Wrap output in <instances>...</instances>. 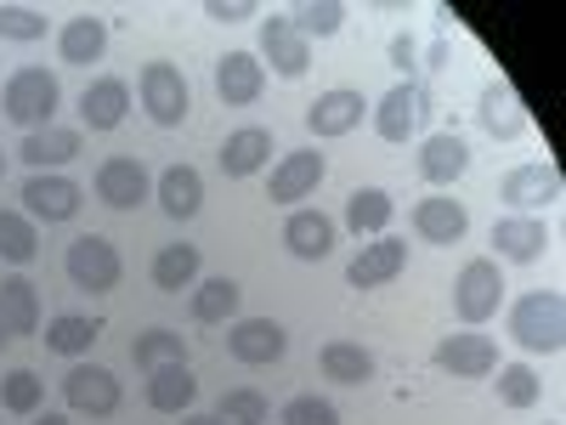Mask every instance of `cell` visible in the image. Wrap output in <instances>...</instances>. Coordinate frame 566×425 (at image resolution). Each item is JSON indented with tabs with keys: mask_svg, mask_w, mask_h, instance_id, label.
Masks as SVG:
<instances>
[{
	"mask_svg": "<svg viewBox=\"0 0 566 425\" xmlns=\"http://www.w3.org/2000/svg\"><path fill=\"white\" fill-rule=\"evenodd\" d=\"M431 363H437L442 374H453V381H482V374L499 369V346H493L488 335H476V329H464V335L437 341Z\"/></svg>",
	"mask_w": 566,
	"mask_h": 425,
	"instance_id": "ba28073f",
	"label": "cell"
},
{
	"mask_svg": "<svg viewBox=\"0 0 566 425\" xmlns=\"http://www.w3.org/2000/svg\"><path fill=\"white\" fill-rule=\"evenodd\" d=\"M510 335L515 346H527V352H560L566 346V301L560 290H533L510 307Z\"/></svg>",
	"mask_w": 566,
	"mask_h": 425,
	"instance_id": "6da1fadb",
	"label": "cell"
},
{
	"mask_svg": "<svg viewBox=\"0 0 566 425\" xmlns=\"http://www.w3.org/2000/svg\"><path fill=\"white\" fill-rule=\"evenodd\" d=\"M499 199L510 210H549L560 199V170L555 165H515L504 182H499Z\"/></svg>",
	"mask_w": 566,
	"mask_h": 425,
	"instance_id": "5bb4252c",
	"label": "cell"
},
{
	"mask_svg": "<svg viewBox=\"0 0 566 425\" xmlns=\"http://www.w3.org/2000/svg\"><path fill=\"white\" fill-rule=\"evenodd\" d=\"M244 307V290L232 278H205L193 283V301H187V318L193 323H227V318H239Z\"/></svg>",
	"mask_w": 566,
	"mask_h": 425,
	"instance_id": "f546056e",
	"label": "cell"
},
{
	"mask_svg": "<svg viewBox=\"0 0 566 425\" xmlns=\"http://www.w3.org/2000/svg\"><path fill=\"white\" fill-rule=\"evenodd\" d=\"M363 114H368L363 91L335 85V91H323V97L306 108V131H312L317 142H335V136H352V131L363 125Z\"/></svg>",
	"mask_w": 566,
	"mask_h": 425,
	"instance_id": "9c48e42d",
	"label": "cell"
},
{
	"mask_svg": "<svg viewBox=\"0 0 566 425\" xmlns=\"http://www.w3.org/2000/svg\"><path fill=\"white\" fill-rule=\"evenodd\" d=\"M34 425H69V419H63V414H40Z\"/></svg>",
	"mask_w": 566,
	"mask_h": 425,
	"instance_id": "bcb514c9",
	"label": "cell"
},
{
	"mask_svg": "<svg viewBox=\"0 0 566 425\" xmlns=\"http://www.w3.org/2000/svg\"><path fill=\"white\" fill-rule=\"evenodd\" d=\"M283 245H290L295 261H323L328 250H335V221H328L323 210H295L290 221H283Z\"/></svg>",
	"mask_w": 566,
	"mask_h": 425,
	"instance_id": "603a6c76",
	"label": "cell"
},
{
	"mask_svg": "<svg viewBox=\"0 0 566 425\" xmlns=\"http://www.w3.org/2000/svg\"><path fill=\"white\" fill-rule=\"evenodd\" d=\"M74 154H80V131H69V125L29 131V136H23V148H18V159H23V165H34V176H40V170H57V165H69Z\"/></svg>",
	"mask_w": 566,
	"mask_h": 425,
	"instance_id": "d4e9b609",
	"label": "cell"
},
{
	"mask_svg": "<svg viewBox=\"0 0 566 425\" xmlns=\"http://www.w3.org/2000/svg\"><path fill=\"white\" fill-rule=\"evenodd\" d=\"M199 267H205L199 245H165L154 256V283L170 290V296H181V290H193V283H199Z\"/></svg>",
	"mask_w": 566,
	"mask_h": 425,
	"instance_id": "836d02e7",
	"label": "cell"
},
{
	"mask_svg": "<svg viewBox=\"0 0 566 425\" xmlns=\"http://www.w3.org/2000/svg\"><path fill=\"white\" fill-rule=\"evenodd\" d=\"M125 114H130V85L119 74H103L85 85V97H80L85 131H114V125H125Z\"/></svg>",
	"mask_w": 566,
	"mask_h": 425,
	"instance_id": "ffe728a7",
	"label": "cell"
},
{
	"mask_svg": "<svg viewBox=\"0 0 566 425\" xmlns=\"http://www.w3.org/2000/svg\"><path fill=\"white\" fill-rule=\"evenodd\" d=\"M499 403L504 408H533L538 403V374L527 363H499Z\"/></svg>",
	"mask_w": 566,
	"mask_h": 425,
	"instance_id": "ab89813d",
	"label": "cell"
},
{
	"mask_svg": "<svg viewBox=\"0 0 566 425\" xmlns=\"http://www.w3.org/2000/svg\"><path fill=\"white\" fill-rule=\"evenodd\" d=\"M97 335H103V323H97V318L57 312L52 323H45V352H57V357H85L91 346H97Z\"/></svg>",
	"mask_w": 566,
	"mask_h": 425,
	"instance_id": "1f68e13d",
	"label": "cell"
},
{
	"mask_svg": "<svg viewBox=\"0 0 566 425\" xmlns=\"http://www.w3.org/2000/svg\"><path fill=\"white\" fill-rule=\"evenodd\" d=\"M159 205H165L170 221L199 216V205H205V176H199L193 165H170V170L159 176Z\"/></svg>",
	"mask_w": 566,
	"mask_h": 425,
	"instance_id": "f1b7e54d",
	"label": "cell"
},
{
	"mask_svg": "<svg viewBox=\"0 0 566 425\" xmlns=\"http://www.w3.org/2000/svg\"><path fill=\"white\" fill-rule=\"evenodd\" d=\"M57 52H63V63H74V69H91V63H103V52H108V23L103 18H69L63 23V34H57Z\"/></svg>",
	"mask_w": 566,
	"mask_h": 425,
	"instance_id": "484cf974",
	"label": "cell"
},
{
	"mask_svg": "<svg viewBox=\"0 0 566 425\" xmlns=\"http://www.w3.org/2000/svg\"><path fill=\"white\" fill-rule=\"evenodd\" d=\"M266 159H272V131H261V125H244L221 142V176H232V182L255 176Z\"/></svg>",
	"mask_w": 566,
	"mask_h": 425,
	"instance_id": "cb8c5ba5",
	"label": "cell"
},
{
	"mask_svg": "<svg viewBox=\"0 0 566 425\" xmlns=\"http://www.w3.org/2000/svg\"><path fill=\"white\" fill-rule=\"evenodd\" d=\"M391 216H397V199L386 194V187H357V194L346 199V227L357 232H368V239H380V232L391 227Z\"/></svg>",
	"mask_w": 566,
	"mask_h": 425,
	"instance_id": "4dcf8cb0",
	"label": "cell"
},
{
	"mask_svg": "<svg viewBox=\"0 0 566 425\" xmlns=\"http://www.w3.org/2000/svg\"><path fill=\"white\" fill-rule=\"evenodd\" d=\"M69 283L74 290H85V296H108V290H119V278H125V261H119V250L108 245V239H97V232H80V239L69 245Z\"/></svg>",
	"mask_w": 566,
	"mask_h": 425,
	"instance_id": "5b68a950",
	"label": "cell"
},
{
	"mask_svg": "<svg viewBox=\"0 0 566 425\" xmlns=\"http://www.w3.org/2000/svg\"><path fill=\"white\" fill-rule=\"evenodd\" d=\"M261 58L272 63L277 80H301L312 69V45L290 29V18H266L261 23Z\"/></svg>",
	"mask_w": 566,
	"mask_h": 425,
	"instance_id": "d6986e66",
	"label": "cell"
},
{
	"mask_svg": "<svg viewBox=\"0 0 566 425\" xmlns=\"http://www.w3.org/2000/svg\"><path fill=\"white\" fill-rule=\"evenodd\" d=\"M63 397H69V408H74V414L108 419V414L119 408V381H114L108 369H97V363H80V369H69Z\"/></svg>",
	"mask_w": 566,
	"mask_h": 425,
	"instance_id": "7c38bea8",
	"label": "cell"
},
{
	"mask_svg": "<svg viewBox=\"0 0 566 425\" xmlns=\"http://www.w3.org/2000/svg\"><path fill=\"white\" fill-rule=\"evenodd\" d=\"M0 176H7V154H0Z\"/></svg>",
	"mask_w": 566,
	"mask_h": 425,
	"instance_id": "c3c4849f",
	"label": "cell"
},
{
	"mask_svg": "<svg viewBox=\"0 0 566 425\" xmlns=\"http://www.w3.org/2000/svg\"><path fill=\"white\" fill-rule=\"evenodd\" d=\"M0 346H12V335H7V323H0Z\"/></svg>",
	"mask_w": 566,
	"mask_h": 425,
	"instance_id": "7dc6e473",
	"label": "cell"
},
{
	"mask_svg": "<svg viewBox=\"0 0 566 425\" xmlns=\"http://www.w3.org/2000/svg\"><path fill=\"white\" fill-rule=\"evenodd\" d=\"M23 210L29 221H74L80 216V182L74 176H57V170H40L23 182Z\"/></svg>",
	"mask_w": 566,
	"mask_h": 425,
	"instance_id": "52a82bcc",
	"label": "cell"
},
{
	"mask_svg": "<svg viewBox=\"0 0 566 425\" xmlns=\"http://www.w3.org/2000/svg\"><path fill=\"white\" fill-rule=\"evenodd\" d=\"M261 91H266V63H261L255 52H227V58L216 63V97H221L227 108H250Z\"/></svg>",
	"mask_w": 566,
	"mask_h": 425,
	"instance_id": "2e32d148",
	"label": "cell"
},
{
	"mask_svg": "<svg viewBox=\"0 0 566 425\" xmlns=\"http://www.w3.org/2000/svg\"><path fill=\"white\" fill-rule=\"evenodd\" d=\"M323 170H328V159H323L317 148L283 154V165H277V170H272V182H266V199H272V205H295V199H312V187L323 182Z\"/></svg>",
	"mask_w": 566,
	"mask_h": 425,
	"instance_id": "e0dca14e",
	"label": "cell"
},
{
	"mask_svg": "<svg viewBox=\"0 0 566 425\" xmlns=\"http://www.w3.org/2000/svg\"><path fill=\"white\" fill-rule=\"evenodd\" d=\"M91 187H97V199L108 205V210H136L142 199H148L154 194V176L148 170H142V159H103L97 165V182H91Z\"/></svg>",
	"mask_w": 566,
	"mask_h": 425,
	"instance_id": "30bf717a",
	"label": "cell"
},
{
	"mask_svg": "<svg viewBox=\"0 0 566 425\" xmlns=\"http://www.w3.org/2000/svg\"><path fill=\"white\" fill-rule=\"evenodd\" d=\"M437 114V97H431V85L424 80H402L391 85L380 103H374V131H380L386 142H413L424 125H431Z\"/></svg>",
	"mask_w": 566,
	"mask_h": 425,
	"instance_id": "3957f363",
	"label": "cell"
},
{
	"mask_svg": "<svg viewBox=\"0 0 566 425\" xmlns=\"http://www.w3.org/2000/svg\"><path fill=\"white\" fill-rule=\"evenodd\" d=\"M391 63H397L402 74L419 69V40H413V34H397V40H391Z\"/></svg>",
	"mask_w": 566,
	"mask_h": 425,
	"instance_id": "ee69618b",
	"label": "cell"
},
{
	"mask_svg": "<svg viewBox=\"0 0 566 425\" xmlns=\"http://www.w3.org/2000/svg\"><path fill=\"white\" fill-rule=\"evenodd\" d=\"M402 267H408V245L391 239V232H380L374 245H363V250L352 256L346 283H352V290H380V283H391Z\"/></svg>",
	"mask_w": 566,
	"mask_h": 425,
	"instance_id": "4fadbf2b",
	"label": "cell"
},
{
	"mask_svg": "<svg viewBox=\"0 0 566 425\" xmlns=\"http://www.w3.org/2000/svg\"><path fill=\"white\" fill-rule=\"evenodd\" d=\"M464 170H470V148H464V136H453V131L424 136V148H419V176H424V182H431V187H453Z\"/></svg>",
	"mask_w": 566,
	"mask_h": 425,
	"instance_id": "7402d4cb",
	"label": "cell"
},
{
	"mask_svg": "<svg viewBox=\"0 0 566 425\" xmlns=\"http://www.w3.org/2000/svg\"><path fill=\"white\" fill-rule=\"evenodd\" d=\"M40 256V239H34V221L23 210H0V261L12 267H29Z\"/></svg>",
	"mask_w": 566,
	"mask_h": 425,
	"instance_id": "8d00e7d4",
	"label": "cell"
},
{
	"mask_svg": "<svg viewBox=\"0 0 566 425\" xmlns=\"http://www.w3.org/2000/svg\"><path fill=\"white\" fill-rule=\"evenodd\" d=\"M130 357H136L142 374H154V369H165V363H187V341L176 335V329H148V335H136Z\"/></svg>",
	"mask_w": 566,
	"mask_h": 425,
	"instance_id": "d590c367",
	"label": "cell"
},
{
	"mask_svg": "<svg viewBox=\"0 0 566 425\" xmlns=\"http://www.w3.org/2000/svg\"><path fill=\"white\" fill-rule=\"evenodd\" d=\"M0 323H7L12 341H23V335L40 329V290L29 278H7V283H0Z\"/></svg>",
	"mask_w": 566,
	"mask_h": 425,
	"instance_id": "83f0119b",
	"label": "cell"
},
{
	"mask_svg": "<svg viewBox=\"0 0 566 425\" xmlns=\"http://www.w3.org/2000/svg\"><path fill=\"white\" fill-rule=\"evenodd\" d=\"M136 97H142V108H148V120L154 125H181L187 120V108H193V97H187V80H181V69L176 63H148L136 74Z\"/></svg>",
	"mask_w": 566,
	"mask_h": 425,
	"instance_id": "8992f818",
	"label": "cell"
},
{
	"mask_svg": "<svg viewBox=\"0 0 566 425\" xmlns=\"http://www.w3.org/2000/svg\"><path fill=\"white\" fill-rule=\"evenodd\" d=\"M476 114H482L488 136H499V142H515V136H522V131L533 125L510 80H488V85H482V108H476Z\"/></svg>",
	"mask_w": 566,
	"mask_h": 425,
	"instance_id": "44dd1931",
	"label": "cell"
},
{
	"mask_svg": "<svg viewBox=\"0 0 566 425\" xmlns=\"http://www.w3.org/2000/svg\"><path fill=\"white\" fill-rule=\"evenodd\" d=\"M549 245H555V239H549V227H544L538 216H499V221H493V250H499V261L533 267Z\"/></svg>",
	"mask_w": 566,
	"mask_h": 425,
	"instance_id": "9a60e30c",
	"label": "cell"
},
{
	"mask_svg": "<svg viewBox=\"0 0 566 425\" xmlns=\"http://www.w3.org/2000/svg\"><path fill=\"white\" fill-rule=\"evenodd\" d=\"M0 40H45V12L40 7H12V0H0Z\"/></svg>",
	"mask_w": 566,
	"mask_h": 425,
	"instance_id": "60d3db41",
	"label": "cell"
},
{
	"mask_svg": "<svg viewBox=\"0 0 566 425\" xmlns=\"http://www.w3.org/2000/svg\"><path fill=\"white\" fill-rule=\"evenodd\" d=\"M193 403H199V381L187 374V363H165V369L148 374V408H159V414H187Z\"/></svg>",
	"mask_w": 566,
	"mask_h": 425,
	"instance_id": "4316f807",
	"label": "cell"
},
{
	"mask_svg": "<svg viewBox=\"0 0 566 425\" xmlns=\"http://www.w3.org/2000/svg\"><path fill=\"white\" fill-rule=\"evenodd\" d=\"M40 403H45V381L34 369H12L7 381H0V408L7 414H40Z\"/></svg>",
	"mask_w": 566,
	"mask_h": 425,
	"instance_id": "74e56055",
	"label": "cell"
},
{
	"mask_svg": "<svg viewBox=\"0 0 566 425\" xmlns=\"http://www.w3.org/2000/svg\"><path fill=\"white\" fill-rule=\"evenodd\" d=\"M227 352L250 369H261V363H277L290 352V335H283V323H272V318H239L227 329Z\"/></svg>",
	"mask_w": 566,
	"mask_h": 425,
	"instance_id": "8fae6325",
	"label": "cell"
},
{
	"mask_svg": "<svg viewBox=\"0 0 566 425\" xmlns=\"http://www.w3.org/2000/svg\"><path fill=\"white\" fill-rule=\"evenodd\" d=\"M283 425H340V408L335 403H328V397H290V403H283V414H277Z\"/></svg>",
	"mask_w": 566,
	"mask_h": 425,
	"instance_id": "b9f144b4",
	"label": "cell"
},
{
	"mask_svg": "<svg viewBox=\"0 0 566 425\" xmlns=\"http://www.w3.org/2000/svg\"><path fill=\"white\" fill-rule=\"evenodd\" d=\"M499 301H504V272H499V261H493V256L464 261L459 278H453V318H459L464 329H476V323H488V318L499 312Z\"/></svg>",
	"mask_w": 566,
	"mask_h": 425,
	"instance_id": "277c9868",
	"label": "cell"
},
{
	"mask_svg": "<svg viewBox=\"0 0 566 425\" xmlns=\"http://www.w3.org/2000/svg\"><path fill=\"white\" fill-rule=\"evenodd\" d=\"M283 18H290V29L312 45V40H335L340 29H346V7H340V0H301V7L295 12H283Z\"/></svg>",
	"mask_w": 566,
	"mask_h": 425,
	"instance_id": "e575fe53",
	"label": "cell"
},
{
	"mask_svg": "<svg viewBox=\"0 0 566 425\" xmlns=\"http://www.w3.org/2000/svg\"><path fill=\"white\" fill-rule=\"evenodd\" d=\"M317 363H323V374H328L335 386H363V381H374V352L357 346V341H328V346L317 352Z\"/></svg>",
	"mask_w": 566,
	"mask_h": 425,
	"instance_id": "d6a6232c",
	"label": "cell"
},
{
	"mask_svg": "<svg viewBox=\"0 0 566 425\" xmlns=\"http://www.w3.org/2000/svg\"><path fill=\"white\" fill-rule=\"evenodd\" d=\"M216 419L221 425H266V397L255 386H232V392H221Z\"/></svg>",
	"mask_w": 566,
	"mask_h": 425,
	"instance_id": "f35d334b",
	"label": "cell"
},
{
	"mask_svg": "<svg viewBox=\"0 0 566 425\" xmlns=\"http://www.w3.org/2000/svg\"><path fill=\"white\" fill-rule=\"evenodd\" d=\"M57 103H63V85L45 69H18L7 80V91H0V108H7V120L23 125V131H45L57 120Z\"/></svg>",
	"mask_w": 566,
	"mask_h": 425,
	"instance_id": "7a4b0ae2",
	"label": "cell"
},
{
	"mask_svg": "<svg viewBox=\"0 0 566 425\" xmlns=\"http://www.w3.org/2000/svg\"><path fill=\"white\" fill-rule=\"evenodd\" d=\"M549 425H560V419H549Z\"/></svg>",
	"mask_w": 566,
	"mask_h": 425,
	"instance_id": "681fc988",
	"label": "cell"
},
{
	"mask_svg": "<svg viewBox=\"0 0 566 425\" xmlns=\"http://www.w3.org/2000/svg\"><path fill=\"white\" fill-rule=\"evenodd\" d=\"M181 425H221V419H216V414H187Z\"/></svg>",
	"mask_w": 566,
	"mask_h": 425,
	"instance_id": "f6af8a7d",
	"label": "cell"
},
{
	"mask_svg": "<svg viewBox=\"0 0 566 425\" xmlns=\"http://www.w3.org/2000/svg\"><path fill=\"white\" fill-rule=\"evenodd\" d=\"M408 221H413V232H419L424 245H459L464 232H470V210H464L459 199H448V194L419 199Z\"/></svg>",
	"mask_w": 566,
	"mask_h": 425,
	"instance_id": "ac0fdd59",
	"label": "cell"
},
{
	"mask_svg": "<svg viewBox=\"0 0 566 425\" xmlns=\"http://www.w3.org/2000/svg\"><path fill=\"white\" fill-rule=\"evenodd\" d=\"M205 18H216V23H244V18H255V0H205Z\"/></svg>",
	"mask_w": 566,
	"mask_h": 425,
	"instance_id": "7bdbcfd3",
	"label": "cell"
}]
</instances>
